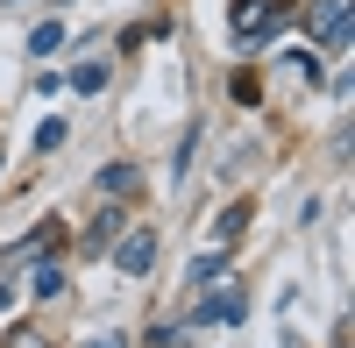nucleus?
I'll use <instances>...</instances> for the list:
<instances>
[{
    "instance_id": "3",
    "label": "nucleus",
    "mask_w": 355,
    "mask_h": 348,
    "mask_svg": "<svg viewBox=\"0 0 355 348\" xmlns=\"http://www.w3.org/2000/svg\"><path fill=\"white\" fill-rule=\"evenodd\" d=\"M114 263H121L128 277H142V270L157 263V235H150V227H128V235H114Z\"/></svg>"
},
{
    "instance_id": "6",
    "label": "nucleus",
    "mask_w": 355,
    "mask_h": 348,
    "mask_svg": "<svg viewBox=\"0 0 355 348\" xmlns=\"http://www.w3.org/2000/svg\"><path fill=\"white\" fill-rule=\"evenodd\" d=\"M220 270H227V249H206V256H199V263L185 270V284H214Z\"/></svg>"
},
{
    "instance_id": "7",
    "label": "nucleus",
    "mask_w": 355,
    "mask_h": 348,
    "mask_svg": "<svg viewBox=\"0 0 355 348\" xmlns=\"http://www.w3.org/2000/svg\"><path fill=\"white\" fill-rule=\"evenodd\" d=\"M28 292H36V299H57V292H64V270H57V263H36V277H28Z\"/></svg>"
},
{
    "instance_id": "10",
    "label": "nucleus",
    "mask_w": 355,
    "mask_h": 348,
    "mask_svg": "<svg viewBox=\"0 0 355 348\" xmlns=\"http://www.w3.org/2000/svg\"><path fill=\"white\" fill-rule=\"evenodd\" d=\"M242 227H249V207H227V214H220V227H214V235H220V242H234V235H242Z\"/></svg>"
},
{
    "instance_id": "9",
    "label": "nucleus",
    "mask_w": 355,
    "mask_h": 348,
    "mask_svg": "<svg viewBox=\"0 0 355 348\" xmlns=\"http://www.w3.org/2000/svg\"><path fill=\"white\" fill-rule=\"evenodd\" d=\"M100 185H107V199H121V192H135V171H128V164H107Z\"/></svg>"
},
{
    "instance_id": "1",
    "label": "nucleus",
    "mask_w": 355,
    "mask_h": 348,
    "mask_svg": "<svg viewBox=\"0 0 355 348\" xmlns=\"http://www.w3.org/2000/svg\"><path fill=\"white\" fill-rule=\"evenodd\" d=\"M277 15H284V0H234L227 28H234V43H263L277 28Z\"/></svg>"
},
{
    "instance_id": "13",
    "label": "nucleus",
    "mask_w": 355,
    "mask_h": 348,
    "mask_svg": "<svg viewBox=\"0 0 355 348\" xmlns=\"http://www.w3.org/2000/svg\"><path fill=\"white\" fill-rule=\"evenodd\" d=\"M8 348H50V341H43L36 327H15V334H8Z\"/></svg>"
},
{
    "instance_id": "14",
    "label": "nucleus",
    "mask_w": 355,
    "mask_h": 348,
    "mask_svg": "<svg viewBox=\"0 0 355 348\" xmlns=\"http://www.w3.org/2000/svg\"><path fill=\"white\" fill-rule=\"evenodd\" d=\"M8 306H15V284H0V313H8Z\"/></svg>"
},
{
    "instance_id": "4",
    "label": "nucleus",
    "mask_w": 355,
    "mask_h": 348,
    "mask_svg": "<svg viewBox=\"0 0 355 348\" xmlns=\"http://www.w3.org/2000/svg\"><path fill=\"white\" fill-rule=\"evenodd\" d=\"M214 320H242V284H214L192 306V327H214Z\"/></svg>"
},
{
    "instance_id": "5",
    "label": "nucleus",
    "mask_w": 355,
    "mask_h": 348,
    "mask_svg": "<svg viewBox=\"0 0 355 348\" xmlns=\"http://www.w3.org/2000/svg\"><path fill=\"white\" fill-rule=\"evenodd\" d=\"M121 227H128V220H121V207H107V214H100L93 227H85V256H100V249H114V235H121Z\"/></svg>"
},
{
    "instance_id": "8",
    "label": "nucleus",
    "mask_w": 355,
    "mask_h": 348,
    "mask_svg": "<svg viewBox=\"0 0 355 348\" xmlns=\"http://www.w3.org/2000/svg\"><path fill=\"white\" fill-rule=\"evenodd\" d=\"M57 43H64V21H43V28H36V36H28V57H50Z\"/></svg>"
},
{
    "instance_id": "12",
    "label": "nucleus",
    "mask_w": 355,
    "mask_h": 348,
    "mask_svg": "<svg viewBox=\"0 0 355 348\" xmlns=\"http://www.w3.org/2000/svg\"><path fill=\"white\" fill-rule=\"evenodd\" d=\"M71 85H78V93H100V85H107V64H85V71H71Z\"/></svg>"
},
{
    "instance_id": "2",
    "label": "nucleus",
    "mask_w": 355,
    "mask_h": 348,
    "mask_svg": "<svg viewBox=\"0 0 355 348\" xmlns=\"http://www.w3.org/2000/svg\"><path fill=\"white\" fill-rule=\"evenodd\" d=\"M313 43H327L334 57L348 50V0H313Z\"/></svg>"
},
{
    "instance_id": "11",
    "label": "nucleus",
    "mask_w": 355,
    "mask_h": 348,
    "mask_svg": "<svg viewBox=\"0 0 355 348\" xmlns=\"http://www.w3.org/2000/svg\"><path fill=\"white\" fill-rule=\"evenodd\" d=\"M284 71H291V78H306V85L320 78V64H313V57H306V50H291V57H284Z\"/></svg>"
}]
</instances>
